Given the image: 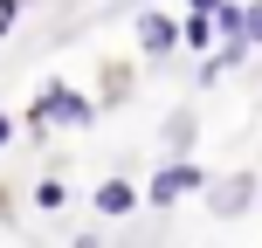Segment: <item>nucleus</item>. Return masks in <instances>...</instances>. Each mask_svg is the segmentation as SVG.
<instances>
[{"mask_svg":"<svg viewBox=\"0 0 262 248\" xmlns=\"http://www.w3.org/2000/svg\"><path fill=\"white\" fill-rule=\"evenodd\" d=\"M138 7H152V0H138Z\"/></svg>","mask_w":262,"mask_h":248,"instance_id":"obj_13","label":"nucleus"},{"mask_svg":"<svg viewBox=\"0 0 262 248\" xmlns=\"http://www.w3.org/2000/svg\"><path fill=\"white\" fill-rule=\"evenodd\" d=\"M90 207H97V221H124V214H138V207H145V193L118 172V179H104V186L90 193Z\"/></svg>","mask_w":262,"mask_h":248,"instance_id":"obj_5","label":"nucleus"},{"mask_svg":"<svg viewBox=\"0 0 262 248\" xmlns=\"http://www.w3.org/2000/svg\"><path fill=\"white\" fill-rule=\"evenodd\" d=\"M97 97H83V90H69V83H41V97H35V110H28V124L35 131H49V124H69V131H83V124H97Z\"/></svg>","mask_w":262,"mask_h":248,"instance_id":"obj_2","label":"nucleus"},{"mask_svg":"<svg viewBox=\"0 0 262 248\" xmlns=\"http://www.w3.org/2000/svg\"><path fill=\"white\" fill-rule=\"evenodd\" d=\"M180 49H214V14H186L180 21Z\"/></svg>","mask_w":262,"mask_h":248,"instance_id":"obj_6","label":"nucleus"},{"mask_svg":"<svg viewBox=\"0 0 262 248\" xmlns=\"http://www.w3.org/2000/svg\"><path fill=\"white\" fill-rule=\"evenodd\" d=\"M214 7H221V0H186V14H214Z\"/></svg>","mask_w":262,"mask_h":248,"instance_id":"obj_12","label":"nucleus"},{"mask_svg":"<svg viewBox=\"0 0 262 248\" xmlns=\"http://www.w3.org/2000/svg\"><path fill=\"white\" fill-rule=\"evenodd\" d=\"M21 14H28V0H0V35H7V28L21 21Z\"/></svg>","mask_w":262,"mask_h":248,"instance_id":"obj_9","label":"nucleus"},{"mask_svg":"<svg viewBox=\"0 0 262 248\" xmlns=\"http://www.w3.org/2000/svg\"><path fill=\"white\" fill-rule=\"evenodd\" d=\"M255 193H262V179L249 166L221 172V179H207V214H214V221H242V214H255Z\"/></svg>","mask_w":262,"mask_h":248,"instance_id":"obj_3","label":"nucleus"},{"mask_svg":"<svg viewBox=\"0 0 262 248\" xmlns=\"http://www.w3.org/2000/svg\"><path fill=\"white\" fill-rule=\"evenodd\" d=\"M35 207H41V214L69 207V179H41V186H35Z\"/></svg>","mask_w":262,"mask_h":248,"instance_id":"obj_8","label":"nucleus"},{"mask_svg":"<svg viewBox=\"0 0 262 248\" xmlns=\"http://www.w3.org/2000/svg\"><path fill=\"white\" fill-rule=\"evenodd\" d=\"M166 145L172 152H193V110H172L166 118Z\"/></svg>","mask_w":262,"mask_h":248,"instance_id":"obj_7","label":"nucleus"},{"mask_svg":"<svg viewBox=\"0 0 262 248\" xmlns=\"http://www.w3.org/2000/svg\"><path fill=\"white\" fill-rule=\"evenodd\" d=\"M207 179H214L207 166H193L186 152H172L166 166H159L152 179H145V214H172V200H186V193H207Z\"/></svg>","mask_w":262,"mask_h":248,"instance_id":"obj_1","label":"nucleus"},{"mask_svg":"<svg viewBox=\"0 0 262 248\" xmlns=\"http://www.w3.org/2000/svg\"><path fill=\"white\" fill-rule=\"evenodd\" d=\"M131 35H138V55H145V62H166V55L180 49V21H172L166 7H138V28H131Z\"/></svg>","mask_w":262,"mask_h":248,"instance_id":"obj_4","label":"nucleus"},{"mask_svg":"<svg viewBox=\"0 0 262 248\" xmlns=\"http://www.w3.org/2000/svg\"><path fill=\"white\" fill-rule=\"evenodd\" d=\"M14 131H21V124H14L7 110H0V152H7V145H14Z\"/></svg>","mask_w":262,"mask_h":248,"instance_id":"obj_11","label":"nucleus"},{"mask_svg":"<svg viewBox=\"0 0 262 248\" xmlns=\"http://www.w3.org/2000/svg\"><path fill=\"white\" fill-rule=\"evenodd\" d=\"M249 49H262V0H249Z\"/></svg>","mask_w":262,"mask_h":248,"instance_id":"obj_10","label":"nucleus"}]
</instances>
